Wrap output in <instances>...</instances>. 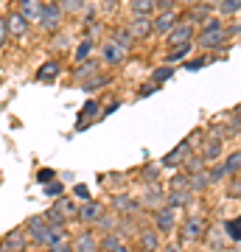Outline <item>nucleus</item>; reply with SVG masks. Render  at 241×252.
<instances>
[{"label":"nucleus","mask_w":241,"mask_h":252,"mask_svg":"<svg viewBox=\"0 0 241 252\" xmlns=\"http://www.w3.org/2000/svg\"><path fill=\"white\" fill-rule=\"evenodd\" d=\"M207 233V224L202 216H188L182 219V224H179V244H197L202 241Z\"/></svg>","instance_id":"1"},{"label":"nucleus","mask_w":241,"mask_h":252,"mask_svg":"<svg viewBox=\"0 0 241 252\" xmlns=\"http://www.w3.org/2000/svg\"><path fill=\"white\" fill-rule=\"evenodd\" d=\"M36 26L42 28V31H48V34H54L56 28L62 26V9H59V3H56V0H48V3H42L39 23H36Z\"/></svg>","instance_id":"2"},{"label":"nucleus","mask_w":241,"mask_h":252,"mask_svg":"<svg viewBox=\"0 0 241 252\" xmlns=\"http://www.w3.org/2000/svg\"><path fill=\"white\" fill-rule=\"evenodd\" d=\"M174 227H177V210H174V207H169V205L157 207V210H154V230L169 235Z\"/></svg>","instance_id":"3"},{"label":"nucleus","mask_w":241,"mask_h":252,"mask_svg":"<svg viewBox=\"0 0 241 252\" xmlns=\"http://www.w3.org/2000/svg\"><path fill=\"white\" fill-rule=\"evenodd\" d=\"M101 216H104V205H101V202H96V199L81 202L79 210H76V219H79L81 224H96Z\"/></svg>","instance_id":"4"},{"label":"nucleus","mask_w":241,"mask_h":252,"mask_svg":"<svg viewBox=\"0 0 241 252\" xmlns=\"http://www.w3.org/2000/svg\"><path fill=\"white\" fill-rule=\"evenodd\" d=\"M166 42H169V51L171 48H179V45H191L194 42V26L191 23H182L179 26L177 23V28L171 34H166Z\"/></svg>","instance_id":"5"},{"label":"nucleus","mask_w":241,"mask_h":252,"mask_svg":"<svg viewBox=\"0 0 241 252\" xmlns=\"http://www.w3.org/2000/svg\"><path fill=\"white\" fill-rule=\"evenodd\" d=\"M224 36H227L224 26H219V28H202V34H199L197 45L205 48V51H213V48L224 45Z\"/></svg>","instance_id":"6"},{"label":"nucleus","mask_w":241,"mask_h":252,"mask_svg":"<svg viewBox=\"0 0 241 252\" xmlns=\"http://www.w3.org/2000/svg\"><path fill=\"white\" fill-rule=\"evenodd\" d=\"M126 54H129V51L121 48L115 39H107V42L101 45V59H104V64H112V67H118V64L124 62Z\"/></svg>","instance_id":"7"},{"label":"nucleus","mask_w":241,"mask_h":252,"mask_svg":"<svg viewBox=\"0 0 241 252\" xmlns=\"http://www.w3.org/2000/svg\"><path fill=\"white\" fill-rule=\"evenodd\" d=\"M45 227H48V221H45V216H31L26 221V235H28V244H36V247H42V235H45Z\"/></svg>","instance_id":"8"},{"label":"nucleus","mask_w":241,"mask_h":252,"mask_svg":"<svg viewBox=\"0 0 241 252\" xmlns=\"http://www.w3.org/2000/svg\"><path fill=\"white\" fill-rule=\"evenodd\" d=\"M177 11H160L157 17L152 20V31L154 34H171L177 28Z\"/></svg>","instance_id":"9"},{"label":"nucleus","mask_w":241,"mask_h":252,"mask_svg":"<svg viewBox=\"0 0 241 252\" xmlns=\"http://www.w3.org/2000/svg\"><path fill=\"white\" fill-rule=\"evenodd\" d=\"M70 247H73V252H99V235L93 230H81Z\"/></svg>","instance_id":"10"},{"label":"nucleus","mask_w":241,"mask_h":252,"mask_svg":"<svg viewBox=\"0 0 241 252\" xmlns=\"http://www.w3.org/2000/svg\"><path fill=\"white\" fill-rule=\"evenodd\" d=\"M39 11H42V0H17V14H23L28 26L39 23Z\"/></svg>","instance_id":"11"},{"label":"nucleus","mask_w":241,"mask_h":252,"mask_svg":"<svg viewBox=\"0 0 241 252\" xmlns=\"http://www.w3.org/2000/svg\"><path fill=\"white\" fill-rule=\"evenodd\" d=\"M26 247H28L26 230H11V233L3 238V244H0V250H6V252H23Z\"/></svg>","instance_id":"12"},{"label":"nucleus","mask_w":241,"mask_h":252,"mask_svg":"<svg viewBox=\"0 0 241 252\" xmlns=\"http://www.w3.org/2000/svg\"><path fill=\"white\" fill-rule=\"evenodd\" d=\"M188 152H191V140H182L177 149H171V152L163 157V165H169V168H177V165H182V162L188 160Z\"/></svg>","instance_id":"13"},{"label":"nucleus","mask_w":241,"mask_h":252,"mask_svg":"<svg viewBox=\"0 0 241 252\" xmlns=\"http://www.w3.org/2000/svg\"><path fill=\"white\" fill-rule=\"evenodd\" d=\"M138 250L140 252H160V233L157 230H140L138 233Z\"/></svg>","instance_id":"14"},{"label":"nucleus","mask_w":241,"mask_h":252,"mask_svg":"<svg viewBox=\"0 0 241 252\" xmlns=\"http://www.w3.org/2000/svg\"><path fill=\"white\" fill-rule=\"evenodd\" d=\"M219 154H222V140L213 135L205 137V143H202V149H199V157H202V162H213L219 160Z\"/></svg>","instance_id":"15"},{"label":"nucleus","mask_w":241,"mask_h":252,"mask_svg":"<svg viewBox=\"0 0 241 252\" xmlns=\"http://www.w3.org/2000/svg\"><path fill=\"white\" fill-rule=\"evenodd\" d=\"M143 205L149 207V210H157V207L166 205V190L160 185H149V188L143 190Z\"/></svg>","instance_id":"16"},{"label":"nucleus","mask_w":241,"mask_h":252,"mask_svg":"<svg viewBox=\"0 0 241 252\" xmlns=\"http://www.w3.org/2000/svg\"><path fill=\"white\" fill-rule=\"evenodd\" d=\"M112 207H115L118 213H126V216H135L138 210H140V202L132 196H126V193H121V196L112 199Z\"/></svg>","instance_id":"17"},{"label":"nucleus","mask_w":241,"mask_h":252,"mask_svg":"<svg viewBox=\"0 0 241 252\" xmlns=\"http://www.w3.org/2000/svg\"><path fill=\"white\" fill-rule=\"evenodd\" d=\"M126 28H129V34L135 39H146V36L152 34V17H135Z\"/></svg>","instance_id":"18"},{"label":"nucleus","mask_w":241,"mask_h":252,"mask_svg":"<svg viewBox=\"0 0 241 252\" xmlns=\"http://www.w3.org/2000/svg\"><path fill=\"white\" fill-rule=\"evenodd\" d=\"M191 199H194V190H169V193H166V205L179 210V207L191 205Z\"/></svg>","instance_id":"19"},{"label":"nucleus","mask_w":241,"mask_h":252,"mask_svg":"<svg viewBox=\"0 0 241 252\" xmlns=\"http://www.w3.org/2000/svg\"><path fill=\"white\" fill-rule=\"evenodd\" d=\"M6 28H9V36H26L28 23L23 20V14H17V11H11L9 17H6Z\"/></svg>","instance_id":"20"},{"label":"nucleus","mask_w":241,"mask_h":252,"mask_svg":"<svg viewBox=\"0 0 241 252\" xmlns=\"http://www.w3.org/2000/svg\"><path fill=\"white\" fill-rule=\"evenodd\" d=\"M65 241V227H56V224H48L45 227V235H42V247L45 250H51L56 244Z\"/></svg>","instance_id":"21"},{"label":"nucleus","mask_w":241,"mask_h":252,"mask_svg":"<svg viewBox=\"0 0 241 252\" xmlns=\"http://www.w3.org/2000/svg\"><path fill=\"white\" fill-rule=\"evenodd\" d=\"M59 70H62V64L56 62V59H51V62H45L39 70H36V81H54L56 76H59Z\"/></svg>","instance_id":"22"},{"label":"nucleus","mask_w":241,"mask_h":252,"mask_svg":"<svg viewBox=\"0 0 241 252\" xmlns=\"http://www.w3.org/2000/svg\"><path fill=\"white\" fill-rule=\"evenodd\" d=\"M188 185H191V190H194V193H199V190L210 188V180H207V168H202V171H194V174H188Z\"/></svg>","instance_id":"23"},{"label":"nucleus","mask_w":241,"mask_h":252,"mask_svg":"<svg viewBox=\"0 0 241 252\" xmlns=\"http://www.w3.org/2000/svg\"><path fill=\"white\" fill-rule=\"evenodd\" d=\"M132 11L135 17H152L157 11V3L154 0H132Z\"/></svg>","instance_id":"24"},{"label":"nucleus","mask_w":241,"mask_h":252,"mask_svg":"<svg viewBox=\"0 0 241 252\" xmlns=\"http://www.w3.org/2000/svg\"><path fill=\"white\" fill-rule=\"evenodd\" d=\"M109 39H115V42H118L121 48H126V51H132L135 36L129 34V28H126V26H118L115 31H112V36H109Z\"/></svg>","instance_id":"25"},{"label":"nucleus","mask_w":241,"mask_h":252,"mask_svg":"<svg viewBox=\"0 0 241 252\" xmlns=\"http://www.w3.org/2000/svg\"><path fill=\"white\" fill-rule=\"evenodd\" d=\"M93 48H96V42H93V39H90V36H84V39H81L79 45H76V51H73V56H76V62H87L90 59V54H93Z\"/></svg>","instance_id":"26"},{"label":"nucleus","mask_w":241,"mask_h":252,"mask_svg":"<svg viewBox=\"0 0 241 252\" xmlns=\"http://www.w3.org/2000/svg\"><path fill=\"white\" fill-rule=\"evenodd\" d=\"M121 247L118 233H104V238H99V252H115Z\"/></svg>","instance_id":"27"},{"label":"nucleus","mask_w":241,"mask_h":252,"mask_svg":"<svg viewBox=\"0 0 241 252\" xmlns=\"http://www.w3.org/2000/svg\"><path fill=\"white\" fill-rule=\"evenodd\" d=\"M222 165H224V171H227V177H236V174H241V152L227 154V160H224Z\"/></svg>","instance_id":"28"},{"label":"nucleus","mask_w":241,"mask_h":252,"mask_svg":"<svg viewBox=\"0 0 241 252\" xmlns=\"http://www.w3.org/2000/svg\"><path fill=\"white\" fill-rule=\"evenodd\" d=\"M59 9H62V14H81L87 9V0H62Z\"/></svg>","instance_id":"29"},{"label":"nucleus","mask_w":241,"mask_h":252,"mask_svg":"<svg viewBox=\"0 0 241 252\" xmlns=\"http://www.w3.org/2000/svg\"><path fill=\"white\" fill-rule=\"evenodd\" d=\"M207 235V247H210V250H216V252H224V235H227V233H224V227H222V230H219V233H216V230H213V233H205Z\"/></svg>","instance_id":"30"},{"label":"nucleus","mask_w":241,"mask_h":252,"mask_svg":"<svg viewBox=\"0 0 241 252\" xmlns=\"http://www.w3.org/2000/svg\"><path fill=\"white\" fill-rule=\"evenodd\" d=\"M45 221H48V224H56V227H65V213L56 205H51L48 213H45Z\"/></svg>","instance_id":"31"},{"label":"nucleus","mask_w":241,"mask_h":252,"mask_svg":"<svg viewBox=\"0 0 241 252\" xmlns=\"http://www.w3.org/2000/svg\"><path fill=\"white\" fill-rule=\"evenodd\" d=\"M96 70H99V64L93 62V59H87V62H81V67H76L73 79H81V81H84V79L90 76V73H96Z\"/></svg>","instance_id":"32"},{"label":"nucleus","mask_w":241,"mask_h":252,"mask_svg":"<svg viewBox=\"0 0 241 252\" xmlns=\"http://www.w3.org/2000/svg\"><path fill=\"white\" fill-rule=\"evenodd\" d=\"M224 233L230 235L233 241H241V216L239 219H230V221L224 224Z\"/></svg>","instance_id":"33"},{"label":"nucleus","mask_w":241,"mask_h":252,"mask_svg":"<svg viewBox=\"0 0 241 252\" xmlns=\"http://www.w3.org/2000/svg\"><path fill=\"white\" fill-rule=\"evenodd\" d=\"M171 76H174L171 64H166V67H157V70L152 73V84H163V81H169Z\"/></svg>","instance_id":"34"},{"label":"nucleus","mask_w":241,"mask_h":252,"mask_svg":"<svg viewBox=\"0 0 241 252\" xmlns=\"http://www.w3.org/2000/svg\"><path fill=\"white\" fill-rule=\"evenodd\" d=\"M219 11H222V14H239L241 0H219Z\"/></svg>","instance_id":"35"},{"label":"nucleus","mask_w":241,"mask_h":252,"mask_svg":"<svg viewBox=\"0 0 241 252\" xmlns=\"http://www.w3.org/2000/svg\"><path fill=\"white\" fill-rule=\"evenodd\" d=\"M182 165H185V171H182V174H194V171H202V168H205L202 157H191V154H188V160L182 162Z\"/></svg>","instance_id":"36"},{"label":"nucleus","mask_w":241,"mask_h":252,"mask_svg":"<svg viewBox=\"0 0 241 252\" xmlns=\"http://www.w3.org/2000/svg\"><path fill=\"white\" fill-rule=\"evenodd\" d=\"M96 112H99V101H93V98H90L87 104L81 107V112H79V124H81V121H87V118H93Z\"/></svg>","instance_id":"37"},{"label":"nucleus","mask_w":241,"mask_h":252,"mask_svg":"<svg viewBox=\"0 0 241 252\" xmlns=\"http://www.w3.org/2000/svg\"><path fill=\"white\" fill-rule=\"evenodd\" d=\"M96 227H99V230H104V233H115V219L104 213V216H101L99 221H96Z\"/></svg>","instance_id":"38"},{"label":"nucleus","mask_w":241,"mask_h":252,"mask_svg":"<svg viewBox=\"0 0 241 252\" xmlns=\"http://www.w3.org/2000/svg\"><path fill=\"white\" fill-rule=\"evenodd\" d=\"M224 177H227L224 165H213V168H207V180H210V185H213V182H222Z\"/></svg>","instance_id":"39"},{"label":"nucleus","mask_w":241,"mask_h":252,"mask_svg":"<svg viewBox=\"0 0 241 252\" xmlns=\"http://www.w3.org/2000/svg\"><path fill=\"white\" fill-rule=\"evenodd\" d=\"M171 190H191V185H188V174H177V177L171 180Z\"/></svg>","instance_id":"40"},{"label":"nucleus","mask_w":241,"mask_h":252,"mask_svg":"<svg viewBox=\"0 0 241 252\" xmlns=\"http://www.w3.org/2000/svg\"><path fill=\"white\" fill-rule=\"evenodd\" d=\"M56 207L65 213V219H68V216H76V210H79V207H73L70 199H59V202H56Z\"/></svg>","instance_id":"41"},{"label":"nucleus","mask_w":241,"mask_h":252,"mask_svg":"<svg viewBox=\"0 0 241 252\" xmlns=\"http://www.w3.org/2000/svg\"><path fill=\"white\" fill-rule=\"evenodd\" d=\"M188 51H191V45H179V48H171V51H169V64H171V62H177V59H182V56H185Z\"/></svg>","instance_id":"42"},{"label":"nucleus","mask_w":241,"mask_h":252,"mask_svg":"<svg viewBox=\"0 0 241 252\" xmlns=\"http://www.w3.org/2000/svg\"><path fill=\"white\" fill-rule=\"evenodd\" d=\"M54 177H56V174L51 171V168H39V171H36V182H39V185H48V182H54Z\"/></svg>","instance_id":"43"},{"label":"nucleus","mask_w":241,"mask_h":252,"mask_svg":"<svg viewBox=\"0 0 241 252\" xmlns=\"http://www.w3.org/2000/svg\"><path fill=\"white\" fill-rule=\"evenodd\" d=\"M207 62H210L207 56H199V59H191V62L185 64V70H202V67H205Z\"/></svg>","instance_id":"44"},{"label":"nucleus","mask_w":241,"mask_h":252,"mask_svg":"<svg viewBox=\"0 0 241 252\" xmlns=\"http://www.w3.org/2000/svg\"><path fill=\"white\" fill-rule=\"evenodd\" d=\"M45 193L48 196H62V182H48L45 185Z\"/></svg>","instance_id":"45"},{"label":"nucleus","mask_w":241,"mask_h":252,"mask_svg":"<svg viewBox=\"0 0 241 252\" xmlns=\"http://www.w3.org/2000/svg\"><path fill=\"white\" fill-rule=\"evenodd\" d=\"M9 42V28H6V17H0V48Z\"/></svg>","instance_id":"46"},{"label":"nucleus","mask_w":241,"mask_h":252,"mask_svg":"<svg viewBox=\"0 0 241 252\" xmlns=\"http://www.w3.org/2000/svg\"><path fill=\"white\" fill-rule=\"evenodd\" d=\"M73 193H76V196H79L81 202H90V190H87V185H76V188H73Z\"/></svg>","instance_id":"47"},{"label":"nucleus","mask_w":241,"mask_h":252,"mask_svg":"<svg viewBox=\"0 0 241 252\" xmlns=\"http://www.w3.org/2000/svg\"><path fill=\"white\" fill-rule=\"evenodd\" d=\"M154 3L160 11H174V6H177V0H154Z\"/></svg>","instance_id":"48"},{"label":"nucleus","mask_w":241,"mask_h":252,"mask_svg":"<svg viewBox=\"0 0 241 252\" xmlns=\"http://www.w3.org/2000/svg\"><path fill=\"white\" fill-rule=\"evenodd\" d=\"M45 252H73V247L68 241H62V244H56V247H51V250H45Z\"/></svg>","instance_id":"49"},{"label":"nucleus","mask_w":241,"mask_h":252,"mask_svg":"<svg viewBox=\"0 0 241 252\" xmlns=\"http://www.w3.org/2000/svg\"><path fill=\"white\" fill-rule=\"evenodd\" d=\"M143 180L154 185V182H157V168H146V171H143Z\"/></svg>","instance_id":"50"},{"label":"nucleus","mask_w":241,"mask_h":252,"mask_svg":"<svg viewBox=\"0 0 241 252\" xmlns=\"http://www.w3.org/2000/svg\"><path fill=\"white\" fill-rule=\"evenodd\" d=\"M152 93H157V84H146V87L138 93V98H146V95H152Z\"/></svg>","instance_id":"51"},{"label":"nucleus","mask_w":241,"mask_h":252,"mask_svg":"<svg viewBox=\"0 0 241 252\" xmlns=\"http://www.w3.org/2000/svg\"><path fill=\"white\" fill-rule=\"evenodd\" d=\"M160 252H179V244H166Z\"/></svg>","instance_id":"52"},{"label":"nucleus","mask_w":241,"mask_h":252,"mask_svg":"<svg viewBox=\"0 0 241 252\" xmlns=\"http://www.w3.org/2000/svg\"><path fill=\"white\" fill-rule=\"evenodd\" d=\"M230 190H233V193H239V196H241V180H233Z\"/></svg>","instance_id":"53"},{"label":"nucleus","mask_w":241,"mask_h":252,"mask_svg":"<svg viewBox=\"0 0 241 252\" xmlns=\"http://www.w3.org/2000/svg\"><path fill=\"white\" fill-rule=\"evenodd\" d=\"M115 252H135V250H132V247H129V244H121V247H118Z\"/></svg>","instance_id":"54"},{"label":"nucleus","mask_w":241,"mask_h":252,"mask_svg":"<svg viewBox=\"0 0 241 252\" xmlns=\"http://www.w3.org/2000/svg\"><path fill=\"white\" fill-rule=\"evenodd\" d=\"M185 6H197V3H202V0H182Z\"/></svg>","instance_id":"55"},{"label":"nucleus","mask_w":241,"mask_h":252,"mask_svg":"<svg viewBox=\"0 0 241 252\" xmlns=\"http://www.w3.org/2000/svg\"><path fill=\"white\" fill-rule=\"evenodd\" d=\"M0 252H6V250H0Z\"/></svg>","instance_id":"56"},{"label":"nucleus","mask_w":241,"mask_h":252,"mask_svg":"<svg viewBox=\"0 0 241 252\" xmlns=\"http://www.w3.org/2000/svg\"><path fill=\"white\" fill-rule=\"evenodd\" d=\"M0 81H3V79H0Z\"/></svg>","instance_id":"57"}]
</instances>
